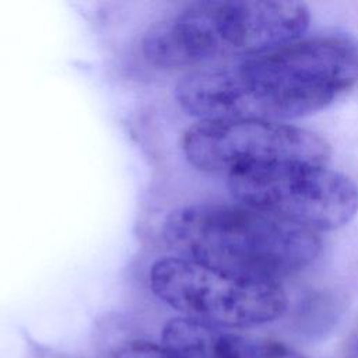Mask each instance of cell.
I'll list each match as a JSON object with an SVG mask.
<instances>
[{
    "mask_svg": "<svg viewBox=\"0 0 358 358\" xmlns=\"http://www.w3.org/2000/svg\"><path fill=\"white\" fill-rule=\"evenodd\" d=\"M241 204L310 231L336 229L358 211V187L343 173L315 164H280L228 176Z\"/></svg>",
    "mask_w": 358,
    "mask_h": 358,
    "instance_id": "4",
    "label": "cell"
},
{
    "mask_svg": "<svg viewBox=\"0 0 358 358\" xmlns=\"http://www.w3.org/2000/svg\"><path fill=\"white\" fill-rule=\"evenodd\" d=\"M164 236L179 257L268 281L306 267L322 249L315 231L243 204L176 208L164 222Z\"/></svg>",
    "mask_w": 358,
    "mask_h": 358,
    "instance_id": "2",
    "label": "cell"
},
{
    "mask_svg": "<svg viewBox=\"0 0 358 358\" xmlns=\"http://www.w3.org/2000/svg\"><path fill=\"white\" fill-rule=\"evenodd\" d=\"M344 358H358V333L350 340Z\"/></svg>",
    "mask_w": 358,
    "mask_h": 358,
    "instance_id": "9",
    "label": "cell"
},
{
    "mask_svg": "<svg viewBox=\"0 0 358 358\" xmlns=\"http://www.w3.org/2000/svg\"><path fill=\"white\" fill-rule=\"evenodd\" d=\"M148 278L152 292L182 317L218 329L259 326L287 309L277 281L234 275L179 256L157 260Z\"/></svg>",
    "mask_w": 358,
    "mask_h": 358,
    "instance_id": "3",
    "label": "cell"
},
{
    "mask_svg": "<svg viewBox=\"0 0 358 358\" xmlns=\"http://www.w3.org/2000/svg\"><path fill=\"white\" fill-rule=\"evenodd\" d=\"M222 57L259 55L294 41L306 31L309 8L299 1H200Z\"/></svg>",
    "mask_w": 358,
    "mask_h": 358,
    "instance_id": "6",
    "label": "cell"
},
{
    "mask_svg": "<svg viewBox=\"0 0 358 358\" xmlns=\"http://www.w3.org/2000/svg\"><path fill=\"white\" fill-rule=\"evenodd\" d=\"M109 358H179L173 351L162 343H151L144 340H131L116 347Z\"/></svg>",
    "mask_w": 358,
    "mask_h": 358,
    "instance_id": "8",
    "label": "cell"
},
{
    "mask_svg": "<svg viewBox=\"0 0 358 358\" xmlns=\"http://www.w3.org/2000/svg\"><path fill=\"white\" fill-rule=\"evenodd\" d=\"M190 165L207 173L236 172L280 164L326 165L330 145L292 124L267 120H197L182 137Z\"/></svg>",
    "mask_w": 358,
    "mask_h": 358,
    "instance_id": "5",
    "label": "cell"
},
{
    "mask_svg": "<svg viewBox=\"0 0 358 358\" xmlns=\"http://www.w3.org/2000/svg\"><path fill=\"white\" fill-rule=\"evenodd\" d=\"M141 50L161 69L203 67L222 57L200 3L152 22L143 35Z\"/></svg>",
    "mask_w": 358,
    "mask_h": 358,
    "instance_id": "7",
    "label": "cell"
},
{
    "mask_svg": "<svg viewBox=\"0 0 358 358\" xmlns=\"http://www.w3.org/2000/svg\"><path fill=\"white\" fill-rule=\"evenodd\" d=\"M358 83V41L322 35L189 73L176 85L197 120L281 122L315 113Z\"/></svg>",
    "mask_w": 358,
    "mask_h": 358,
    "instance_id": "1",
    "label": "cell"
}]
</instances>
